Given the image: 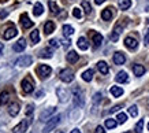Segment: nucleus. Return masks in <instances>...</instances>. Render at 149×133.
I'll list each match as a JSON object with an SVG mask.
<instances>
[{"label": "nucleus", "mask_w": 149, "mask_h": 133, "mask_svg": "<svg viewBox=\"0 0 149 133\" xmlns=\"http://www.w3.org/2000/svg\"><path fill=\"white\" fill-rule=\"evenodd\" d=\"M71 95L72 99H74V104L77 107H84V104H85V95H84V91L81 88H72Z\"/></svg>", "instance_id": "1"}, {"label": "nucleus", "mask_w": 149, "mask_h": 133, "mask_svg": "<svg viewBox=\"0 0 149 133\" xmlns=\"http://www.w3.org/2000/svg\"><path fill=\"white\" fill-rule=\"evenodd\" d=\"M126 23H127L126 19H120V21L116 22V25L113 26V30H112V33H111V36H109V38H111L112 41H116L118 38H119L120 33L123 32V29L126 26Z\"/></svg>", "instance_id": "2"}, {"label": "nucleus", "mask_w": 149, "mask_h": 133, "mask_svg": "<svg viewBox=\"0 0 149 133\" xmlns=\"http://www.w3.org/2000/svg\"><path fill=\"white\" fill-rule=\"evenodd\" d=\"M60 119H62V115H55V117H51V118L47 121L45 128H44V130H42V132H44V133H49L51 130H54V129L59 125Z\"/></svg>", "instance_id": "3"}, {"label": "nucleus", "mask_w": 149, "mask_h": 133, "mask_svg": "<svg viewBox=\"0 0 149 133\" xmlns=\"http://www.w3.org/2000/svg\"><path fill=\"white\" fill-rule=\"evenodd\" d=\"M56 95H58L60 103H67V102L70 100V97L72 96L71 92H68L66 88H62V87L56 88Z\"/></svg>", "instance_id": "4"}, {"label": "nucleus", "mask_w": 149, "mask_h": 133, "mask_svg": "<svg viewBox=\"0 0 149 133\" xmlns=\"http://www.w3.org/2000/svg\"><path fill=\"white\" fill-rule=\"evenodd\" d=\"M59 78L63 81V83H72L74 81V73H72V70L70 69H64L60 71V74H59Z\"/></svg>", "instance_id": "5"}, {"label": "nucleus", "mask_w": 149, "mask_h": 133, "mask_svg": "<svg viewBox=\"0 0 149 133\" xmlns=\"http://www.w3.org/2000/svg\"><path fill=\"white\" fill-rule=\"evenodd\" d=\"M37 73H38V76H40L41 78H47L51 76L52 69H51L48 64H40V66L37 67Z\"/></svg>", "instance_id": "6"}, {"label": "nucleus", "mask_w": 149, "mask_h": 133, "mask_svg": "<svg viewBox=\"0 0 149 133\" xmlns=\"http://www.w3.org/2000/svg\"><path fill=\"white\" fill-rule=\"evenodd\" d=\"M21 87H22L23 93H32L34 91V85H33V83L29 78H23L22 83H21Z\"/></svg>", "instance_id": "7"}, {"label": "nucleus", "mask_w": 149, "mask_h": 133, "mask_svg": "<svg viewBox=\"0 0 149 133\" xmlns=\"http://www.w3.org/2000/svg\"><path fill=\"white\" fill-rule=\"evenodd\" d=\"M56 113V107H49V108H45L40 113V121H48V118H51L52 115Z\"/></svg>", "instance_id": "8"}, {"label": "nucleus", "mask_w": 149, "mask_h": 133, "mask_svg": "<svg viewBox=\"0 0 149 133\" xmlns=\"http://www.w3.org/2000/svg\"><path fill=\"white\" fill-rule=\"evenodd\" d=\"M27 126H29V119H23L13 129V133H25L27 130Z\"/></svg>", "instance_id": "9"}, {"label": "nucleus", "mask_w": 149, "mask_h": 133, "mask_svg": "<svg viewBox=\"0 0 149 133\" xmlns=\"http://www.w3.org/2000/svg\"><path fill=\"white\" fill-rule=\"evenodd\" d=\"M32 62H33V59H32V56L30 55H23L17 60V64L21 66V67H27V66L32 64Z\"/></svg>", "instance_id": "10"}, {"label": "nucleus", "mask_w": 149, "mask_h": 133, "mask_svg": "<svg viewBox=\"0 0 149 133\" xmlns=\"http://www.w3.org/2000/svg\"><path fill=\"white\" fill-rule=\"evenodd\" d=\"M125 46H126L129 50L134 51V50H137V47H138V41H137V38L129 36V37L125 38Z\"/></svg>", "instance_id": "11"}, {"label": "nucleus", "mask_w": 149, "mask_h": 133, "mask_svg": "<svg viewBox=\"0 0 149 133\" xmlns=\"http://www.w3.org/2000/svg\"><path fill=\"white\" fill-rule=\"evenodd\" d=\"M19 111H21V106H19L18 102H13L11 104L8 106V114L11 117H17L19 114Z\"/></svg>", "instance_id": "12"}, {"label": "nucleus", "mask_w": 149, "mask_h": 133, "mask_svg": "<svg viewBox=\"0 0 149 133\" xmlns=\"http://www.w3.org/2000/svg\"><path fill=\"white\" fill-rule=\"evenodd\" d=\"M18 34V30H17V28H14V26H11V28L6 29V32L3 33V38L4 40H11V38H14V37Z\"/></svg>", "instance_id": "13"}, {"label": "nucleus", "mask_w": 149, "mask_h": 133, "mask_svg": "<svg viewBox=\"0 0 149 133\" xmlns=\"http://www.w3.org/2000/svg\"><path fill=\"white\" fill-rule=\"evenodd\" d=\"M21 26L23 29H30L33 26V21H30V18L27 17L26 13L21 15Z\"/></svg>", "instance_id": "14"}, {"label": "nucleus", "mask_w": 149, "mask_h": 133, "mask_svg": "<svg viewBox=\"0 0 149 133\" xmlns=\"http://www.w3.org/2000/svg\"><path fill=\"white\" fill-rule=\"evenodd\" d=\"M113 7H107V8H104L103 10V13H101V18L104 19V21H111L112 19V17H113Z\"/></svg>", "instance_id": "15"}, {"label": "nucleus", "mask_w": 149, "mask_h": 133, "mask_svg": "<svg viewBox=\"0 0 149 133\" xmlns=\"http://www.w3.org/2000/svg\"><path fill=\"white\" fill-rule=\"evenodd\" d=\"M26 48V40L25 38H19L18 41L14 44V47H13V50L15 51V52H23V50Z\"/></svg>", "instance_id": "16"}, {"label": "nucleus", "mask_w": 149, "mask_h": 133, "mask_svg": "<svg viewBox=\"0 0 149 133\" xmlns=\"http://www.w3.org/2000/svg\"><path fill=\"white\" fill-rule=\"evenodd\" d=\"M112 59H113V63L120 66V64H123L125 62H126V56H125V54H123V52H119V51H118V52H115V54H113Z\"/></svg>", "instance_id": "17"}, {"label": "nucleus", "mask_w": 149, "mask_h": 133, "mask_svg": "<svg viewBox=\"0 0 149 133\" xmlns=\"http://www.w3.org/2000/svg\"><path fill=\"white\" fill-rule=\"evenodd\" d=\"M91 36H92V40H93V44L95 47H99L101 43H103V36L100 33L95 32V30H91Z\"/></svg>", "instance_id": "18"}, {"label": "nucleus", "mask_w": 149, "mask_h": 133, "mask_svg": "<svg viewBox=\"0 0 149 133\" xmlns=\"http://www.w3.org/2000/svg\"><path fill=\"white\" fill-rule=\"evenodd\" d=\"M133 73H134V76H137V77H141V76H144L145 73V67L142 66V64H133Z\"/></svg>", "instance_id": "19"}, {"label": "nucleus", "mask_w": 149, "mask_h": 133, "mask_svg": "<svg viewBox=\"0 0 149 133\" xmlns=\"http://www.w3.org/2000/svg\"><path fill=\"white\" fill-rule=\"evenodd\" d=\"M97 69H99V71L101 74H108L109 71V67H108V64H107V62H104V60H100L99 63H97Z\"/></svg>", "instance_id": "20"}, {"label": "nucleus", "mask_w": 149, "mask_h": 133, "mask_svg": "<svg viewBox=\"0 0 149 133\" xmlns=\"http://www.w3.org/2000/svg\"><path fill=\"white\" fill-rule=\"evenodd\" d=\"M77 46H78L79 50L86 51L88 48H89V43H88V40H86L85 37H79V38H78V41H77Z\"/></svg>", "instance_id": "21"}, {"label": "nucleus", "mask_w": 149, "mask_h": 133, "mask_svg": "<svg viewBox=\"0 0 149 133\" xmlns=\"http://www.w3.org/2000/svg\"><path fill=\"white\" fill-rule=\"evenodd\" d=\"M115 80H116L118 83L120 84H125L129 81V76H127L126 71H119V73L116 74V77H115Z\"/></svg>", "instance_id": "22"}, {"label": "nucleus", "mask_w": 149, "mask_h": 133, "mask_svg": "<svg viewBox=\"0 0 149 133\" xmlns=\"http://www.w3.org/2000/svg\"><path fill=\"white\" fill-rule=\"evenodd\" d=\"M54 30H55L54 21H47V22L44 23V33H45V34H51Z\"/></svg>", "instance_id": "23"}, {"label": "nucleus", "mask_w": 149, "mask_h": 133, "mask_svg": "<svg viewBox=\"0 0 149 133\" xmlns=\"http://www.w3.org/2000/svg\"><path fill=\"white\" fill-rule=\"evenodd\" d=\"M109 92H111V95H112L113 97H119V96H122V95H123V89H122V87H116V85L111 87Z\"/></svg>", "instance_id": "24"}, {"label": "nucleus", "mask_w": 149, "mask_h": 133, "mask_svg": "<svg viewBox=\"0 0 149 133\" xmlns=\"http://www.w3.org/2000/svg\"><path fill=\"white\" fill-rule=\"evenodd\" d=\"M78 59H79V55H78L75 51H70L67 54V62L68 63H75V62H78Z\"/></svg>", "instance_id": "25"}, {"label": "nucleus", "mask_w": 149, "mask_h": 133, "mask_svg": "<svg viewBox=\"0 0 149 133\" xmlns=\"http://www.w3.org/2000/svg\"><path fill=\"white\" fill-rule=\"evenodd\" d=\"M82 80L86 81V83H89L93 80V70L89 69V70H85L84 73H82Z\"/></svg>", "instance_id": "26"}, {"label": "nucleus", "mask_w": 149, "mask_h": 133, "mask_svg": "<svg viewBox=\"0 0 149 133\" xmlns=\"http://www.w3.org/2000/svg\"><path fill=\"white\" fill-rule=\"evenodd\" d=\"M8 100H10V93L7 91H3L1 93H0V104H1V106L7 104V103H8Z\"/></svg>", "instance_id": "27"}, {"label": "nucleus", "mask_w": 149, "mask_h": 133, "mask_svg": "<svg viewBox=\"0 0 149 133\" xmlns=\"http://www.w3.org/2000/svg\"><path fill=\"white\" fill-rule=\"evenodd\" d=\"M118 6L120 10H129L131 7V0H119Z\"/></svg>", "instance_id": "28"}, {"label": "nucleus", "mask_w": 149, "mask_h": 133, "mask_svg": "<svg viewBox=\"0 0 149 133\" xmlns=\"http://www.w3.org/2000/svg\"><path fill=\"white\" fill-rule=\"evenodd\" d=\"M42 13H44L42 4H41V3H36V4H34V8H33V14L36 15V17H40Z\"/></svg>", "instance_id": "29"}, {"label": "nucleus", "mask_w": 149, "mask_h": 133, "mask_svg": "<svg viewBox=\"0 0 149 133\" xmlns=\"http://www.w3.org/2000/svg\"><path fill=\"white\" fill-rule=\"evenodd\" d=\"M63 33H64V36H67V37L72 36V34H74V28H72L71 25H64L63 26Z\"/></svg>", "instance_id": "30"}, {"label": "nucleus", "mask_w": 149, "mask_h": 133, "mask_svg": "<svg viewBox=\"0 0 149 133\" xmlns=\"http://www.w3.org/2000/svg\"><path fill=\"white\" fill-rule=\"evenodd\" d=\"M30 38H32L33 44H37V43L40 41V33H38V30H37V29H34V30L30 33Z\"/></svg>", "instance_id": "31"}, {"label": "nucleus", "mask_w": 149, "mask_h": 133, "mask_svg": "<svg viewBox=\"0 0 149 133\" xmlns=\"http://www.w3.org/2000/svg\"><path fill=\"white\" fill-rule=\"evenodd\" d=\"M116 125H118V121H116V119H112V118L105 119V128L113 129V128H116Z\"/></svg>", "instance_id": "32"}, {"label": "nucleus", "mask_w": 149, "mask_h": 133, "mask_svg": "<svg viewBox=\"0 0 149 133\" xmlns=\"http://www.w3.org/2000/svg\"><path fill=\"white\" fill-rule=\"evenodd\" d=\"M52 55H54V54H52L51 50H42L40 52V58H48V59H49V58H52Z\"/></svg>", "instance_id": "33"}, {"label": "nucleus", "mask_w": 149, "mask_h": 133, "mask_svg": "<svg viewBox=\"0 0 149 133\" xmlns=\"http://www.w3.org/2000/svg\"><path fill=\"white\" fill-rule=\"evenodd\" d=\"M142 129H144V119H140V121L137 122L134 130H136V133H142Z\"/></svg>", "instance_id": "34"}, {"label": "nucleus", "mask_w": 149, "mask_h": 133, "mask_svg": "<svg viewBox=\"0 0 149 133\" xmlns=\"http://www.w3.org/2000/svg\"><path fill=\"white\" fill-rule=\"evenodd\" d=\"M48 4H49L51 13H52V14H58V13H59V7H58V4H56L55 1H49Z\"/></svg>", "instance_id": "35"}, {"label": "nucleus", "mask_w": 149, "mask_h": 133, "mask_svg": "<svg viewBox=\"0 0 149 133\" xmlns=\"http://www.w3.org/2000/svg\"><path fill=\"white\" fill-rule=\"evenodd\" d=\"M129 114H130L131 117H137V115H138V107H137L136 104L130 106V108H129Z\"/></svg>", "instance_id": "36"}, {"label": "nucleus", "mask_w": 149, "mask_h": 133, "mask_svg": "<svg viewBox=\"0 0 149 133\" xmlns=\"http://www.w3.org/2000/svg\"><path fill=\"white\" fill-rule=\"evenodd\" d=\"M82 8H84V11H85L88 15L92 13V6L89 4L88 1H82Z\"/></svg>", "instance_id": "37"}, {"label": "nucleus", "mask_w": 149, "mask_h": 133, "mask_svg": "<svg viewBox=\"0 0 149 133\" xmlns=\"http://www.w3.org/2000/svg\"><path fill=\"white\" fill-rule=\"evenodd\" d=\"M116 119H118V122H119V124H125V122L127 121V115L125 114V113H119L118 117H116Z\"/></svg>", "instance_id": "38"}, {"label": "nucleus", "mask_w": 149, "mask_h": 133, "mask_svg": "<svg viewBox=\"0 0 149 133\" xmlns=\"http://www.w3.org/2000/svg\"><path fill=\"white\" fill-rule=\"evenodd\" d=\"M72 15L75 17L77 19H81L82 18V10L75 7V8H72Z\"/></svg>", "instance_id": "39"}, {"label": "nucleus", "mask_w": 149, "mask_h": 133, "mask_svg": "<svg viewBox=\"0 0 149 133\" xmlns=\"http://www.w3.org/2000/svg\"><path fill=\"white\" fill-rule=\"evenodd\" d=\"M101 97H103V95L100 93V92H97L95 96H93V103H95V106H97L100 103V100H101Z\"/></svg>", "instance_id": "40"}, {"label": "nucleus", "mask_w": 149, "mask_h": 133, "mask_svg": "<svg viewBox=\"0 0 149 133\" xmlns=\"http://www.w3.org/2000/svg\"><path fill=\"white\" fill-rule=\"evenodd\" d=\"M49 46L54 47V48H58V47H59V41L56 40V38H52V40H49Z\"/></svg>", "instance_id": "41"}, {"label": "nucleus", "mask_w": 149, "mask_h": 133, "mask_svg": "<svg viewBox=\"0 0 149 133\" xmlns=\"http://www.w3.org/2000/svg\"><path fill=\"white\" fill-rule=\"evenodd\" d=\"M33 113V104H29L26 107V115H30Z\"/></svg>", "instance_id": "42"}, {"label": "nucleus", "mask_w": 149, "mask_h": 133, "mask_svg": "<svg viewBox=\"0 0 149 133\" xmlns=\"http://www.w3.org/2000/svg\"><path fill=\"white\" fill-rule=\"evenodd\" d=\"M144 41H145V46H149V30L146 32V34H145Z\"/></svg>", "instance_id": "43"}, {"label": "nucleus", "mask_w": 149, "mask_h": 133, "mask_svg": "<svg viewBox=\"0 0 149 133\" xmlns=\"http://www.w3.org/2000/svg\"><path fill=\"white\" fill-rule=\"evenodd\" d=\"M95 133H105V130H104L103 126H97L96 130H95Z\"/></svg>", "instance_id": "44"}, {"label": "nucleus", "mask_w": 149, "mask_h": 133, "mask_svg": "<svg viewBox=\"0 0 149 133\" xmlns=\"http://www.w3.org/2000/svg\"><path fill=\"white\" fill-rule=\"evenodd\" d=\"M119 108H122V106H115V107H112L109 110V113H116V111H119Z\"/></svg>", "instance_id": "45"}, {"label": "nucleus", "mask_w": 149, "mask_h": 133, "mask_svg": "<svg viewBox=\"0 0 149 133\" xmlns=\"http://www.w3.org/2000/svg\"><path fill=\"white\" fill-rule=\"evenodd\" d=\"M7 14H8V11H0V18L4 19L7 17Z\"/></svg>", "instance_id": "46"}, {"label": "nucleus", "mask_w": 149, "mask_h": 133, "mask_svg": "<svg viewBox=\"0 0 149 133\" xmlns=\"http://www.w3.org/2000/svg\"><path fill=\"white\" fill-rule=\"evenodd\" d=\"M104 1H105V0H95V3H96V4H103Z\"/></svg>", "instance_id": "47"}, {"label": "nucleus", "mask_w": 149, "mask_h": 133, "mask_svg": "<svg viewBox=\"0 0 149 133\" xmlns=\"http://www.w3.org/2000/svg\"><path fill=\"white\" fill-rule=\"evenodd\" d=\"M3 50H4V46H3V43H0V55H1Z\"/></svg>", "instance_id": "48"}, {"label": "nucleus", "mask_w": 149, "mask_h": 133, "mask_svg": "<svg viewBox=\"0 0 149 133\" xmlns=\"http://www.w3.org/2000/svg\"><path fill=\"white\" fill-rule=\"evenodd\" d=\"M63 46L68 47V46H70V41H68V40H64V41H63Z\"/></svg>", "instance_id": "49"}, {"label": "nucleus", "mask_w": 149, "mask_h": 133, "mask_svg": "<svg viewBox=\"0 0 149 133\" xmlns=\"http://www.w3.org/2000/svg\"><path fill=\"white\" fill-rule=\"evenodd\" d=\"M71 133H81V130H79V129H72Z\"/></svg>", "instance_id": "50"}, {"label": "nucleus", "mask_w": 149, "mask_h": 133, "mask_svg": "<svg viewBox=\"0 0 149 133\" xmlns=\"http://www.w3.org/2000/svg\"><path fill=\"white\" fill-rule=\"evenodd\" d=\"M125 133H131V132H125Z\"/></svg>", "instance_id": "51"}, {"label": "nucleus", "mask_w": 149, "mask_h": 133, "mask_svg": "<svg viewBox=\"0 0 149 133\" xmlns=\"http://www.w3.org/2000/svg\"><path fill=\"white\" fill-rule=\"evenodd\" d=\"M148 129H149V124H148Z\"/></svg>", "instance_id": "52"}, {"label": "nucleus", "mask_w": 149, "mask_h": 133, "mask_svg": "<svg viewBox=\"0 0 149 133\" xmlns=\"http://www.w3.org/2000/svg\"><path fill=\"white\" fill-rule=\"evenodd\" d=\"M59 133H63V132H59Z\"/></svg>", "instance_id": "53"}]
</instances>
